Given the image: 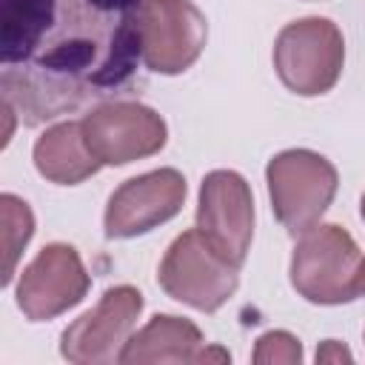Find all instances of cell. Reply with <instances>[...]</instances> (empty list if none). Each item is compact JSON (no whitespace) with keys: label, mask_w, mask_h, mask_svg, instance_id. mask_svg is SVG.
<instances>
[{"label":"cell","mask_w":365,"mask_h":365,"mask_svg":"<svg viewBox=\"0 0 365 365\" xmlns=\"http://www.w3.org/2000/svg\"><path fill=\"white\" fill-rule=\"evenodd\" d=\"M328 359H351V354L336 339H325V345L317 351V362H328Z\"/></svg>","instance_id":"2e32d148"},{"label":"cell","mask_w":365,"mask_h":365,"mask_svg":"<svg viewBox=\"0 0 365 365\" xmlns=\"http://www.w3.org/2000/svg\"><path fill=\"white\" fill-rule=\"evenodd\" d=\"M143 63L160 74H180L205 48L208 23L191 0H143Z\"/></svg>","instance_id":"ba28073f"},{"label":"cell","mask_w":365,"mask_h":365,"mask_svg":"<svg viewBox=\"0 0 365 365\" xmlns=\"http://www.w3.org/2000/svg\"><path fill=\"white\" fill-rule=\"evenodd\" d=\"M359 294H365V259H362V268H359Z\"/></svg>","instance_id":"e0dca14e"},{"label":"cell","mask_w":365,"mask_h":365,"mask_svg":"<svg viewBox=\"0 0 365 365\" xmlns=\"http://www.w3.org/2000/svg\"><path fill=\"white\" fill-rule=\"evenodd\" d=\"M362 220H365V197H362Z\"/></svg>","instance_id":"ac0fdd59"},{"label":"cell","mask_w":365,"mask_h":365,"mask_svg":"<svg viewBox=\"0 0 365 365\" xmlns=\"http://www.w3.org/2000/svg\"><path fill=\"white\" fill-rule=\"evenodd\" d=\"M185 200V180L177 168H160L125 180L108 200L106 237L128 240L177 217Z\"/></svg>","instance_id":"8fae6325"},{"label":"cell","mask_w":365,"mask_h":365,"mask_svg":"<svg viewBox=\"0 0 365 365\" xmlns=\"http://www.w3.org/2000/svg\"><path fill=\"white\" fill-rule=\"evenodd\" d=\"M265 177L274 214L294 237L305 234L319 222L339 185L336 168L322 154L308 148H291L277 154L268 163Z\"/></svg>","instance_id":"3957f363"},{"label":"cell","mask_w":365,"mask_h":365,"mask_svg":"<svg viewBox=\"0 0 365 365\" xmlns=\"http://www.w3.org/2000/svg\"><path fill=\"white\" fill-rule=\"evenodd\" d=\"M80 123L91 154L106 165H125L151 157L165 145L163 117L131 100H108Z\"/></svg>","instance_id":"52a82bcc"},{"label":"cell","mask_w":365,"mask_h":365,"mask_svg":"<svg viewBox=\"0 0 365 365\" xmlns=\"http://www.w3.org/2000/svg\"><path fill=\"white\" fill-rule=\"evenodd\" d=\"M143 0H0V91L43 125L140 86Z\"/></svg>","instance_id":"6da1fadb"},{"label":"cell","mask_w":365,"mask_h":365,"mask_svg":"<svg viewBox=\"0 0 365 365\" xmlns=\"http://www.w3.org/2000/svg\"><path fill=\"white\" fill-rule=\"evenodd\" d=\"M362 254L354 237L328 222L299 234L291 257V285L317 305H342L359 294Z\"/></svg>","instance_id":"7a4b0ae2"},{"label":"cell","mask_w":365,"mask_h":365,"mask_svg":"<svg viewBox=\"0 0 365 365\" xmlns=\"http://www.w3.org/2000/svg\"><path fill=\"white\" fill-rule=\"evenodd\" d=\"M0 217H3V251H6L3 285H9L11 277H14L17 257L29 245V240L34 234V217H31L29 202H23L14 194H3L0 197Z\"/></svg>","instance_id":"5bb4252c"},{"label":"cell","mask_w":365,"mask_h":365,"mask_svg":"<svg viewBox=\"0 0 365 365\" xmlns=\"http://www.w3.org/2000/svg\"><path fill=\"white\" fill-rule=\"evenodd\" d=\"M143 311V294L131 285H117L103 299L74 319L60 336V354L77 365L120 362L125 342L131 339L134 322Z\"/></svg>","instance_id":"8992f818"},{"label":"cell","mask_w":365,"mask_h":365,"mask_svg":"<svg viewBox=\"0 0 365 365\" xmlns=\"http://www.w3.org/2000/svg\"><path fill=\"white\" fill-rule=\"evenodd\" d=\"M228 362V351L222 348H205L200 328L185 319V317H174V314H157L151 317V322L137 331L123 354L120 362L123 365H143V362Z\"/></svg>","instance_id":"7c38bea8"},{"label":"cell","mask_w":365,"mask_h":365,"mask_svg":"<svg viewBox=\"0 0 365 365\" xmlns=\"http://www.w3.org/2000/svg\"><path fill=\"white\" fill-rule=\"evenodd\" d=\"M197 228L208 245L234 262H245L254 237V200L248 182L237 171H211L200 188Z\"/></svg>","instance_id":"9c48e42d"},{"label":"cell","mask_w":365,"mask_h":365,"mask_svg":"<svg viewBox=\"0 0 365 365\" xmlns=\"http://www.w3.org/2000/svg\"><path fill=\"white\" fill-rule=\"evenodd\" d=\"M345 63V43L328 17L288 23L274 46V68L285 88L302 97L325 94L336 86Z\"/></svg>","instance_id":"5b68a950"},{"label":"cell","mask_w":365,"mask_h":365,"mask_svg":"<svg viewBox=\"0 0 365 365\" xmlns=\"http://www.w3.org/2000/svg\"><path fill=\"white\" fill-rule=\"evenodd\" d=\"M302 359V348L299 339L291 336L288 331H268L257 339V351H254V362H299Z\"/></svg>","instance_id":"9a60e30c"},{"label":"cell","mask_w":365,"mask_h":365,"mask_svg":"<svg viewBox=\"0 0 365 365\" xmlns=\"http://www.w3.org/2000/svg\"><path fill=\"white\" fill-rule=\"evenodd\" d=\"M88 288L91 279L80 254L66 242H51L20 274L17 308L31 322H46L83 302Z\"/></svg>","instance_id":"30bf717a"},{"label":"cell","mask_w":365,"mask_h":365,"mask_svg":"<svg viewBox=\"0 0 365 365\" xmlns=\"http://www.w3.org/2000/svg\"><path fill=\"white\" fill-rule=\"evenodd\" d=\"M34 165L37 171L57 185H77L86 177L97 174L103 165L83 134V123H57L34 143Z\"/></svg>","instance_id":"4fadbf2b"},{"label":"cell","mask_w":365,"mask_h":365,"mask_svg":"<svg viewBox=\"0 0 365 365\" xmlns=\"http://www.w3.org/2000/svg\"><path fill=\"white\" fill-rule=\"evenodd\" d=\"M157 279L171 299L214 314L237 291L240 268L220 257L200 228H188L168 245Z\"/></svg>","instance_id":"277c9868"}]
</instances>
